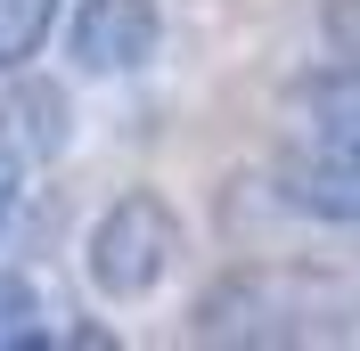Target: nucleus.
<instances>
[{
	"label": "nucleus",
	"mask_w": 360,
	"mask_h": 351,
	"mask_svg": "<svg viewBox=\"0 0 360 351\" xmlns=\"http://www.w3.org/2000/svg\"><path fill=\"white\" fill-rule=\"evenodd\" d=\"M180 213L156 197V188H123V197L107 204V213L90 220L82 237V278L98 303H148L164 278H172L180 262Z\"/></svg>",
	"instance_id": "f257e3e1"
},
{
	"label": "nucleus",
	"mask_w": 360,
	"mask_h": 351,
	"mask_svg": "<svg viewBox=\"0 0 360 351\" xmlns=\"http://www.w3.org/2000/svg\"><path fill=\"white\" fill-rule=\"evenodd\" d=\"M270 188L295 220H328V229H360V131H328V123H303V131L278 147L270 164Z\"/></svg>",
	"instance_id": "f03ea898"
},
{
	"label": "nucleus",
	"mask_w": 360,
	"mask_h": 351,
	"mask_svg": "<svg viewBox=\"0 0 360 351\" xmlns=\"http://www.w3.org/2000/svg\"><path fill=\"white\" fill-rule=\"evenodd\" d=\"M156 49H164V8L156 0H74L66 58L82 74H139Z\"/></svg>",
	"instance_id": "7ed1b4c3"
},
{
	"label": "nucleus",
	"mask_w": 360,
	"mask_h": 351,
	"mask_svg": "<svg viewBox=\"0 0 360 351\" xmlns=\"http://www.w3.org/2000/svg\"><path fill=\"white\" fill-rule=\"evenodd\" d=\"M0 123H8V147H17L25 164H49V155H66V139H74V98L58 82H41V74H25V82L8 90V107H0Z\"/></svg>",
	"instance_id": "20e7f679"
},
{
	"label": "nucleus",
	"mask_w": 360,
	"mask_h": 351,
	"mask_svg": "<svg viewBox=\"0 0 360 351\" xmlns=\"http://www.w3.org/2000/svg\"><path fill=\"white\" fill-rule=\"evenodd\" d=\"M295 107L311 123H328V131H360V58L336 49V66H311L295 82Z\"/></svg>",
	"instance_id": "39448f33"
},
{
	"label": "nucleus",
	"mask_w": 360,
	"mask_h": 351,
	"mask_svg": "<svg viewBox=\"0 0 360 351\" xmlns=\"http://www.w3.org/2000/svg\"><path fill=\"white\" fill-rule=\"evenodd\" d=\"M49 25H58V0H0V74H25L41 58Z\"/></svg>",
	"instance_id": "423d86ee"
},
{
	"label": "nucleus",
	"mask_w": 360,
	"mask_h": 351,
	"mask_svg": "<svg viewBox=\"0 0 360 351\" xmlns=\"http://www.w3.org/2000/svg\"><path fill=\"white\" fill-rule=\"evenodd\" d=\"M0 343H58V327H41V294H33V278H17V270H0Z\"/></svg>",
	"instance_id": "0eeeda50"
},
{
	"label": "nucleus",
	"mask_w": 360,
	"mask_h": 351,
	"mask_svg": "<svg viewBox=\"0 0 360 351\" xmlns=\"http://www.w3.org/2000/svg\"><path fill=\"white\" fill-rule=\"evenodd\" d=\"M319 25H328V41H336L344 58H360V0H328Z\"/></svg>",
	"instance_id": "6e6552de"
},
{
	"label": "nucleus",
	"mask_w": 360,
	"mask_h": 351,
	"mask_svg": "<svg viewBox=\"0 0 360 351\" xmlns=\"http://www.w3.org/2000/svg\"><path fill=\"white\" fill-rule=\"evenodd\" d=\"M17 188H25V155L0 147V229H8V213H17Z\"/></svg>",
	"instance_id": "1a4fd4ad"
}]
</instances>
